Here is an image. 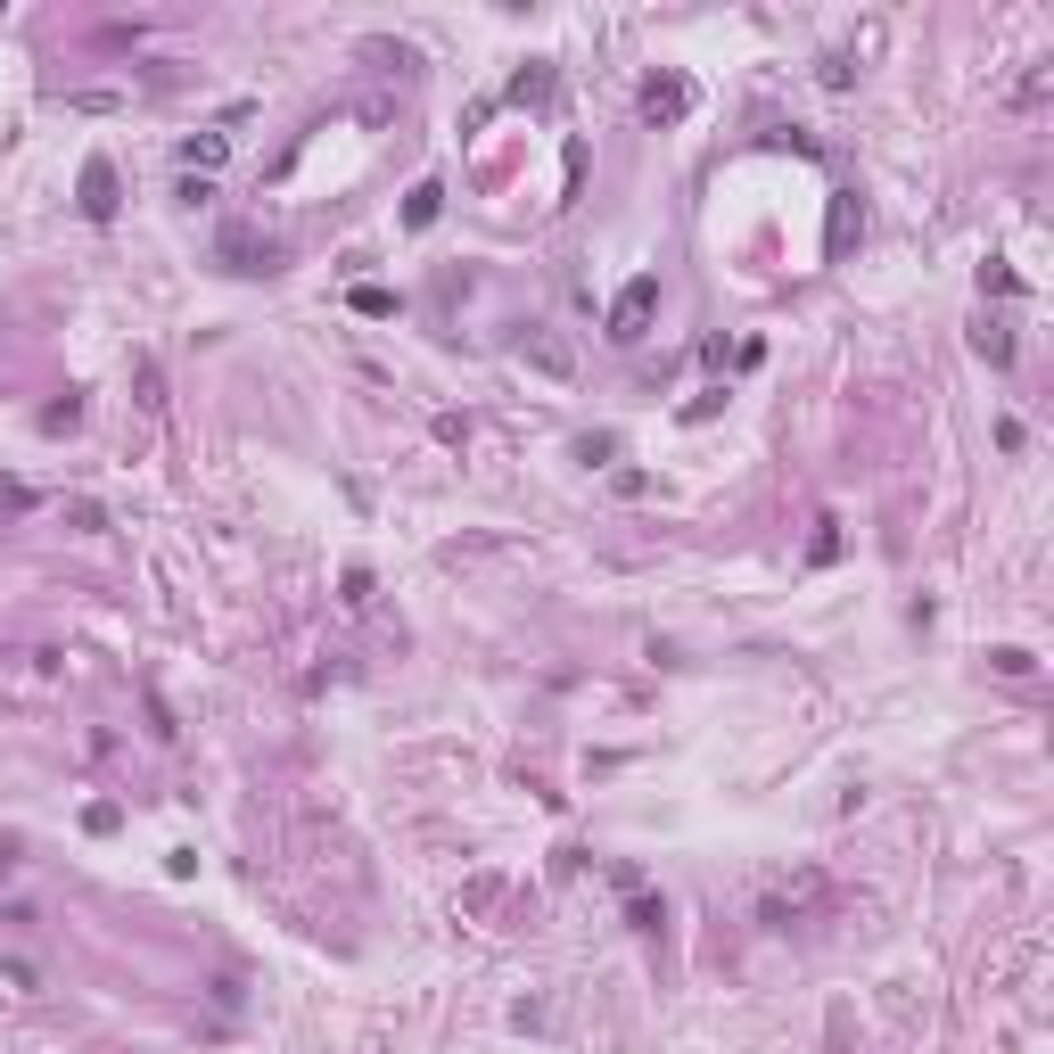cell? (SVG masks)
I'll return each instance as SVG.
<instances>
[{
  "label": "cell",
  "instance_id": "cell-7",
  "mask_svg": "<svg viewBox=\"0 0 1054 1054\" xmlns=\"http://www.w3.org/2000/svg\"><path fill=\"white\" fill-rule=\"evenodd\" d=\"M528 363L553 371V379H569V347H553V338H528Z\"/></svg>",
  "mask_w": 1054,
  "mask_h": 1054
},
{
  "label": "cell",
  "instance_id": "cell-10",
  "mask_svg": "<svg viewBox=\"0 0 1054 1054\" xmlns=\"http://www.w3.org/2000/svg\"><path fill=\"white\" fill-rule=\"evenodd\" d=\"M989 659H997V676H1030V667H1038L1030 651H1014V643H1005V651H989Z\"/></svg>",
  "mask_w": 1054,
  "mask_h": 1054
},
{
  "label": "cell",
  "instance_id": "cell-6",
  "mask_svg": "<svg viewBox=\"0 0 1054 1054\" xmlns=\"http://www.w3.org/2000/svg\"><path fill=\"white\" fill-rule=\"evenodd\" d=\"M437 206H445V190H437V182H421V190L404 198V222H412V231H428V222H437Z\"/></svg>",
  "mask_w": 1054,
  "mask_h": 1054
},
{
  "label": "cell",
  "instance_id": "cell-5",
  "mask_svg": "<svg viewBox=\"0 0 1054 1054\" xmlns=\"http://www.w3.org/2000/svg\"><path fill=\"white\" fill-rule=\"evenodd\" d=\"M222 148H231V141H222V132H190V141H182V166L215 173V166H222Z\"/></svg>",
  "mask_w": 1054,
  "mask_h": 1054
},
{
  "label": "cell",
  "instance_id": "cell-11",
  "mask_svg": "<svg viewBox=\"0 0 1054 1054\" xmlns=\"http://www.w3.org/2000/svg\"><path fill=\"white\" fill-rule=\"evenodd\" d=\"M74 421H83V404H74V396H66V404H50V412H41V428H50V437H58V428H74Z\"/></svg>",
  "mask_w": 1054,
  "mask_h": 1054
},
{
  "label": "cell",
  "instance_id": "cell-8",
  "mask_svg": "<svg viewBox=\"0 0 1054 1054\" xmlns=\"http://www.w3.org/2000/svg\"><path fill=\"white\" fill-rule=\"evenodd\" d=\"M0 981L17 989V997H34V989H41V972H34V964H17V956H9V964H0Z\"/></svg>",
  "mask_w": 1054,
  "mask_h": 1054
},
{
  "label": "cell",
  "instance_id": "cell-4",
  "mask_svg": "<svg viewBox=\"0 0 1054 1054\" xmlns=\"http://www.w3.org/2000/svg\"><path fill=\"white\" fill-rule=\"evenodd\" d=\"M685 108H692V92H685V83H651V92H643V116H651V124H676Z\"/></svg>",
  "mask_w": 1054,
  "mask_h": 1054
},
{
  "label": "cell",
  "instance_id": "cell-1",
  "mask_svg": "<svg viewBox=\"0 0 1054 1054\" xmlns=\"http://www.w3.org/2000/svg\"><path fill=\"white\" fill-rule=\"evenodd\" d=\"M651 314H659V280H627V289H618L610 296V338H618V347H634V338H643V322Z\"/></svg>",
  "mask_w": 1054,
  "mask_h": 1054
},
{
  "label": "cell",
  "instance_id": "cell-3",
  "mask_svg": "<svg viewBox=\"0 0 1054 1054\" xmlns=\"http://www.w3.org/2000/svg\"><path fill=\"white\" fill-rule=\"evenodd\" d=\"M83 215H92V222L116 215V173L108 166H83Z\"/></svg>",
  "mask_w": 1054,
  "mask_h": 1054
},
{
  "label": "cell",
  "instance_id": "cell-9",
  "mask_svg": "<svg viewBox=\"0 0 1054 1054\" xmlns=\"http://www.w3.org/2000/svg\"><path fill=\"white\" fill-rule=\"evenodd\" d=\"M981 354H989V363H997V371H1005V363H1014V338H1005V330H997V322H989V330H981Z\"/></svg>",
  "mask_w": 1054,
  "mask_h": 1054
},
{
  "label": "cell",
  "instance_id": "cell-2",
  "mask_svg": "<svg viewBox=\"0 0 1054 1054\" xmlns=\"http://www.w3.org/2000/svg\"><path fill=\"white\" fill-rule=\"evenodd\" d=\"M222 264H231V272H272V240H247V231H222Z\"/></svg>",
  "mask_w": 1054,
  "mask_h": 1054
}]
</instances>
